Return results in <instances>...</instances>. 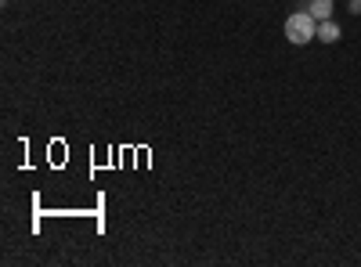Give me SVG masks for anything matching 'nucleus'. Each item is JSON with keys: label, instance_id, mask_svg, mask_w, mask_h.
Returning <instances> with one entry per match:
<instances>
[{"label": "nucleus", "instance_id": "7ed1b4c3", "mask_svg": "<svg viewBox=\"0 0 361 267\" xmlns=\"http://www.w3.org/2000/svg\"><path fill=\"white\" fill-rule=\"evenodd\" d=\"M307 11H311L318 22H325V18H333L336 4H333V0H311V4H307Z\"/></svg>", "mask_w": 361, "mask_h": 267}, {"label": "nucleus", "instance_id": "f257e3e1", "mask_svg": "<svg viewBox=\"0 0 361 267\" xmlns=\"http://www.w3.org/2000/svg\"><path fill=\"white\" fill-rule=\"evenodd\" d=\"M286 40L296 44V47L318 40V18H314L311 11H293V15L286 18Z\"/></svg>", "mask_w": 361, "mask_h": 267}, {"label": "nucleus", "instance_id": "f03ea898", "mask_svg": "<svg viewBox=\"0 0 361 267\" xmlns=\"http://www.w3.org/2000/svg\"><path fill=\"white\" fill-rule=\"evenodd\" d=\"M318 40H322V44H336V40H340V25H336L333 18L318 22Z\"/></svg>", "mask_w": 361, "mask_h": 267}]
</instances>
